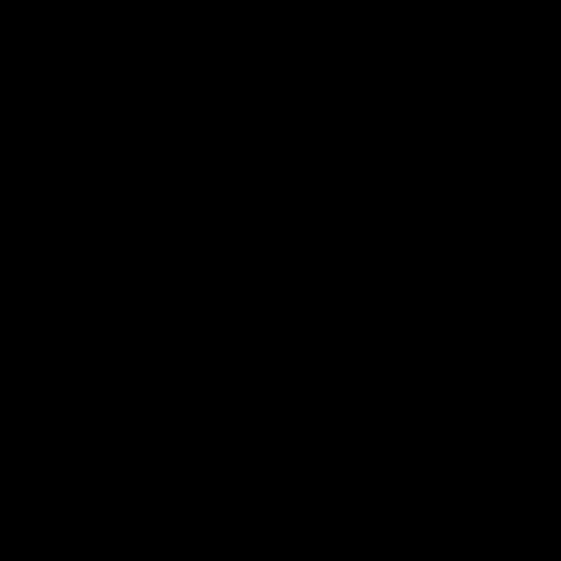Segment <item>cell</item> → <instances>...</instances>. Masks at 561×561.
I'll return each mask as SVG.
<instances>
[]
</instances>
